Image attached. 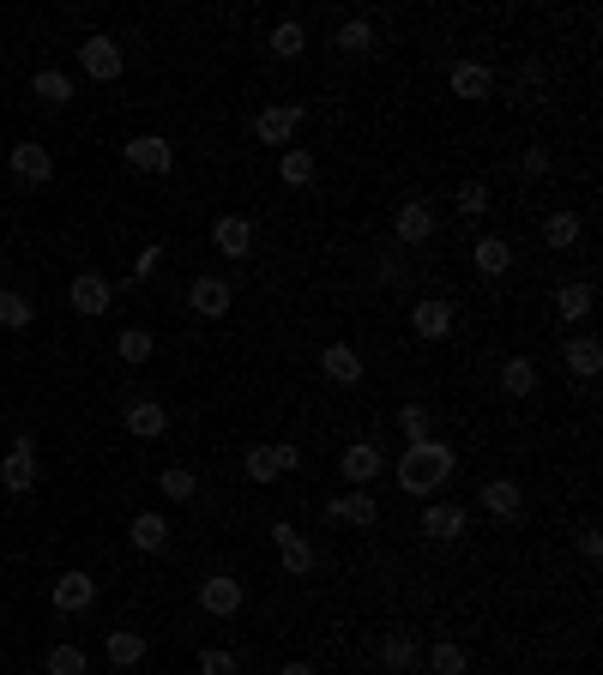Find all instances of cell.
<instances>
[{"instance_id": "d6986e66", "label": "cell", "mask_w": 603, "mask_h": 675, "mask_svg": "<svg viewBox=\"0 0 603 675\" xmlns=\"http://www.w3.org/2000/svg\"><path fill=\"white\" fill-rule=\"evenodd\" d=\"M121 429H127L133 441H163V434H170V410H163L158 398H133L127 410H121Z\"/></svg>"}, {"instance_id": "6da1fadb", "label": "cell", "mask_w": 603, "mask_h": 675, "mask_svg": "<svg viewBox=\"0 0 603 675\" xmlns=\"http://www.w3.org/2000/svg\"><path fill=\"white\" fill-rule=\"evenodd\" d=\"M453 465H459V453L446 441H417V446H405V458L393 465V477H398V489L405 494H434L446 477H453Z\"/></svg>"}, {"instance_id": "f6af8a7d", "label": "cell", "mask_w": 603, "mask_h": 675, "mask_svg": "<svg viewBox=\"0 0 603 675\" xmlns=\"http://www.w3.org/2000/svg\"><path fill=\"white\" fill-rule=\"evenodd\" d=\"M579 555H586V561H598V555H603V537H598V525H579Z\"/></svg>"}, {"instance_id": "cb8c5ba5", "label": "cell", "mask_w": 603, "mask_h": 675, "mask_svg": "<svg viewBox=\"0 0 603 675\" xmlns=\"http://www.w3.org/2000/svg\"><path fill=\"white\" fill-rule=\"evenodd\" d=\"M562 368L574 380H598L603 375V344L598 338H562Z\"/></svg>"}, {"instance_id": "7bdbcfd3", "label": "cell", "mask_w": 603, "mask_h": 675, "mask_svg": "<svg viewBox=\"0 0 603 675\" xmlns=\"http://www.w3.org/2000/svg\"><path fill=\"white\" fill-rule=\"evenodd\" d=\"M459 211H465V218H483V211H489V187L483 182H465L459 187Z\"/></svg>"}, {"instance_id": "277c9868", "label": "cell", "mask_w": 603, "mask_h": 675, "mask_svg": "<svg viewBox=\"0 0 603 675\" xmlns=\"http://www.w3.org/2000/svg\"><path fill=\"white\" fill-rule=\"evenodd\" d=\"M0 489L7 494L37 489V434H13V446H7V458H0Z\"/></svg>"}, {"instance_id": "5bb4252c", "label": "cell", "mask_w": 603, "mask_h": 675, "mask_svg": "<svg viewBox=\"0 0 603 675\" xmlns=\"http://www.w3.org/2000/svg\"><path fill=\"white\" fill-rule=\"evenodd\" d=\"M465 531H471V506H459V501L422 506V537H429V543H453V537H465Z\"/></svg>"}, {"instance_id": "44dd1931", "label": "cell", "mask_w": 603, "mask_h": 675, "mask_svg": "<svg viewBox=\"0 0 603 675\" xmlns=\"http://www.w3.org/2000/svg\"><path fill=\"white\" fill-rule=\"evenodd\" d=\"M211 247H218L223 260H248L254 254V223L242 218V211H223V218L211 223Z\"/></svg>"}, {"instance_id": "7a4b0ae2", "label": "cell", "mask_w": 603, "mask_h": 675, "mask_svg": "<svg viewBox=\"0 0 603 675\" xmlns=\"http://www.w3.org/2000/svg\"><path fill=\"white\" fill-rule=\"evenodd\" d=\"M302 465V446L296 441H260L242 453V470H248V482H278L290 477V470Z\"/></svg>"}, {"instance_id": "e575fe53", "label": "cell", "mask_w": 603, "mask_h": 675, "mask_svg": "<svg viewBox=\"0 0 603 675\" xmlns=\"http://www.w3.org/2000/svg\"><path fill=\"white\" fill-rule=\"evenodd\" d=\"M471 670V658H465L459 639H434L429 646V675H465Z\"/></svg>"}, {"instance_id": "f546056e", "label": "cell", "mask_w": 603, "mask_h": 675, "mask_svg": "<svg viewBox=\"0 0 603 675\" xmlns=\"http://www.w3.org/2000/svg\"><path fill=\"white\" fill-rule=\"evenodd\" d=\"M127 537L139 555H158V549H170V519H163V513H133Z\"/></svg>"}, {"instance_id": "e0dca14e", "label": "cell", "mask_w": 603, "mask_h": 675, "mask_svg": "<svg viewBox=\"0 0 603 675\" xmlns=\"http://www.w3.org/2000/svg\"><path fill=\"white\" fill-rule=\"evenodd\" d=\"M66 302H73V314L97 320V314H109V302H115V284H109L103 272H79L73 284H66Z\"/></svg>"}, {"instance_id": "7c38bea8", "label": "cell", "mask_w": 603, "mask_h": 675, "mask_svg": "<svg viewBox=\"0 0 603 675\" xmlns=\"http://www.w3.org/2000/svg\"><path fill=\"white\" fill-rule=\"evenodd\" d=\"M374 519H381V506H374V494L368 489H344L327 501V525H350V531H374Z\"/></svg>"}, {"instance_id": "4dcf8cb0", "label": "cell", "mask_w": 603, "mask_h": 675, "mask_svg": "<svg viewBox=\"0 0 603 675\" xmlns=\"http://www.w3.org/2000/svg\"><path fill=\"white\" fill-rule=\"evenodd\" d=\"M315 175H320L315 151H302V145H290V151H278V182H284V187H308Z\"/></svg>"}, {"instance_id": "8d00e7d4", "label": "cell", "mask_w": 603, "mask_h": 675, "mask_svg": "<svg viewBox=\"0 0 603 675\" xmlns=\"http://www.w3.org/2000/svg\"><path fill=\"white\" fill-rule=\"evenodd\" d=\"M42 675H91V663H85L79 646H49V658H42Z\"/></svg>"}, {"instance_id": "603a6c76", "label": "cell", "mask_w": 603, "mask_h": 675, "mask_svg": "<svg viewBox=\"0 0 603 675\" xmlns=\"http://www.w3.org/2000/svg\"><path fill=\"white\" fill-rule=\"evenodd\" d=\"M453 320H459V314H453V302H441V296H422L417 308H410V332L429 338V344L453 332Z\"/></svg>"}, {"instance_id": "60d3db41", "label": "cell", "mask_w": 603, "mask_h": 675, "mask_svg": "<svg viewBox=\"0 0 603 675\" xmlns=\"http://www.w3.org/2000/svg\"><path fill=\"white\" fill-rule=\"evenodd\" d=\"M525 175V182H543V175H550V151H543V145H531V151H519V163H513Z\"/></svg>"}, {"instance_id": "30bf717a", "label": "cell", "mask_w": 603, "mask_h": 675, "mask_svg": "<svg viewBox=\"0 0 603 675\" xmlns=\"http://www.w3.org/2000/svg\"><path fill=\"white\" fill-rule=\"evenodd\" d=\"M242 603H248L242 579H230V573H206V579H199V610H206V615L230 622V615H242Z\"/></svg>"}, {"instance_id": "f35d334b", "label": "cell", "mask_w": 603, "mask_h": 675, "mask_svg": "<svg viewBox=\"0 0 603 675\" xmlns=\"http://www.w3.org/2000/svg\"><path fill=\"white\" fill-rule=\"evenodd\" d=\"M158 489L170 494V501H194V494H199V477H194V470H182V465H170V470L158 477Z\"/></svg>"}, {"instance_id": "4316f807", "label": "cell", "mask_w": 603, "mask_h": 675, "mask_svg": "<svg viewBox=\"0 0 603 675\" xmlns=\"http://www.w3.org/2000/svg\"><path fill=\"white\" fill-rule=\"evenodd\" d=\"M543 247H555V254L586 247V223H579V211H550V218H543Z\"/></svg>"}, {"instance_id": "484cf974", "label": "cell", "mask_w": 603, "mask_h": 675, "mask_svg": "<svg viewBox=\"0 0 603 675\" xmlns=\"http://www.w3.org/2000/svg\"><path fill=\"white\" fill-rule=\"evenodd\" d=\"M471 266L483 278H507L513 272V242H507V235H477V242H471Z\"/></svg>"}, {"instance_id": "74e56055", "label": "cell", "mask_w": 603, "mask_h": 675, "mask_svg": "<svg viewBox=\"0 0 603 675\" xmlns=\"http://www.w3.org/2000/svg\"><path fill=\"white\" fill-rule=\"evenodd\" d=\"M151 351H158V338L145 332V326H127V332L115 338V356H121V363H151Z\"/></svg>"}, {"instance_id": "8992f818", "label": "cell", "mask_w": 603, "mask_h": 675, "mask_svg": "<svg viewBox=\"0 0 603 675\" xmlns=\"http://www.w3.org/2000/svg\"><path fill=\"white\" fill-rule=\"evenodd\" d=\"M187 308H194L199 320H223V314L236 308V284L218 272H199L194 284H187Z\"/></svg>"}, {"instance_id": "f1b7e54d", "label": "cell", "mask_w": 603, "mask_h": 675, "mask_svg": "<svg viewBox=\"0 0 603 675\" xmlns=\"http://www.w3.org/2000/svg\"><path fill=\"white\" fill-rule=\"evenodd\" d=\"M145 651H151V646H145V634H139V627H115V634L103 639V658L115 663V670H139V663H145Z\"/></svg>"}, {"instance_id": "2e32d148", "label": "cell", "mask_w": 603, "mask_h": 675, "mask_svg": "<svg viewBox=\"0 0 603 675\" xmlns=\"http://www.w3.org/2000/svg\"><path fill=\"white\" fill-rule=\"evenodd\" d=\"M296 127H302V103H272V109H260V115H254V139L272 145V151H278V145L290 151Z\"/></svg>"}, {"instance_id": "9a60e30c", "label": "cell", "mask_w": 603, "mask_h": 675, "mask_svg": "<svg viewBox=\"0 0 603 675\" xmlns=\"http://www.w3.org/2000/svg\"><path fill=\"white\" fill-rule=\"evenodd\" d=\"M374 658H381L386 675H410L422 663V646H417V634H410V627H386L381 646H374Z\"/></svg>"}, {"instance_id": "5b68a950", "label": "cell", "mask_w": 603, "mask_h": 675, "mask_svg": "<svg viewBox=\"0 0 603 675\" xmlns=\"http://www.w3.org/2000/svg\"><path fill=\"white\" fill-rule=\"evenodd\" d=\"M434 230H441V218H434L429 194H410L405 206H398V218H393L398 247H429V242H434Z\"/></svg>"}, {"instance_id": "d6a6232c", "label": "cell", "mask_w": 603, "mask_h": 675, "mask_svg": "<svg viewBox=\"0 0 603 675\" xmlns=\"http://www.w3.org/2000/svg\"><path fill=\"white\" fill-rule=\"evenodd\" d=\"M30 97H37L42 109H66V103H73V78L54 73V66H42V73L30 78Z\"/></svg>"}, {"instance_id": "836d02e7", "label": "cell", "mask_w": 603, "mask_h": 675, "mask_svg": "<svg viewBox=\"0 0 603 675\" xmlns=\"http://www.w3.org/2000/svg\"><path fill=\"white\" fill-rule=\"evenodd\" d=\"M266 49H272L278 61H296V54L308 49V30H302V19H278L272 37H266Z\"/></svg>"}, {"instance_id": "7dc6e473", "label": "cell", "mask_w": 603, "mask_h": 675, "mask_svg": "<svg viewBox=\"0 0 603 675\" xmlns=\"http://www.w3.org/2000/svg\"><path fill=\"white\" fill-rule=\"evenodd\" d=\"M278 675H320V670H315V663H302V658H296V663H284Z\"/></svg>"}, {"instance_id": "ab89813d", "label": "cell", "mask_w": 603, "mask_h": 675, "mask_svg": "<svg viewBox=\"0 0 603 675\" xmlns=\"http://www.w3.org/2000/svg\"><path fill=\"white\" fill-rule=\"evenodd\" d=\"M398 429H405L410 446H417V441H434V434H429V410H422V404H405V410H398Z\"/></svg>"}, {"instance_id": "9c48e42d", "label": "cell", "mask_w": 603, "mask_h": 675, "mask_svg": "<svg viewBox=\"0 0 603 675\" xmlns=\"http://www.w3.org/2000/svg\"><path fill=\"white\" fill-rule=\"evenodd\" d=\"M7 169H13V182H19V187H30V194L54 182V157H49V145H37V139L13 145V157H7Z\"/></svg>"}, {"instance_id": "7402d4cb", "label": "cell", "mask_w": 603, "mask_h": 675, "mask_svg": "<svg viewBox=\"0 0 603 675\" xmlns=\"http://www.w3.org/2000/svg\"><path fill=\"white\" fill-rule=\"evenodd\" d=\"M332 49H339L344 61H368V54L381 49V37H374V19H344V25L332 30Z\"/></svg>"}, {"instance_id": "3957f363", "label": "cell", "mask_w": 603, "mask_h": 675, "mask_svg": "<svg viewBox=\"0 0 603 675\" xmlns=\"http://www.w3.org/2000/svg\"><path fill=\"white\" fill-rule=\"evenodd\" d=\"M79 66H85V78H97V85H109V78H121L127 73V49H121L109 30H91V37L79 42Z\"/></svg>"}, {"instance_id": "d590c367", "label": "cell", "mask_w": 603, "mask_h": 675, "mask_svg": "<svg viewBox=\"0 0 603 675\" xmlns=\"http://www.w3.org/2000/svg\"><path fill=\"white\" fill-rule=\"evenodd\" d=\"M30 320H37V308H30L25 290H0V326H7V332H25Z\"/></svg>"}, {"instance_id": "52a82bcc", "label": "cell", "mask_w": 603, "mask_h": 675, "mask_svg": "<svg viewBox=\"0 0 603 675\" xmlns=\"http://www.w3.org/2000/svg\"><path fill=\"white\" fill-rule=\"evenodd\" d=\"M49 603L61 615H85L97 603V579L85 567H66V573H54V585H49Z\"/></svg>"}, {"instance_id": "ffe728a7", "label": "cell", "mask_w": 603, "mask_h": 675, "mask_svg": "<svg viewBox=\"0 0 603 675\" xmlns=\"http://www.w3.org/2000/svg\"><path fill=\"white\" fill-rule=\"evenodd\" d=\"M386 470V453L374 441H356V446H344V458H339V477L350 482V489H368V482Z\"/></svg>"}, {"instance_id": "bcb514c9", "label": "cell", "mask_w": 603, "mask_h": 675, "mask_svg": "<svg viewBox=\"0 0 603 675\" xmlns=\"http://www.w3.org/2000/svg\"><path fill=\"white\" fill-rule=\"evenodd\" d=\"M374 278H381V284H398V260H393V254H381V260H374Z\"/></svg>"}, {"instance_id": "8fae6325", "label": "cell", "mask_w": 603, "mask_h": 675, "mask_svg": "<svg viewBox=\"0 0 603 675\" xmlns=\"http://www.w3.org/2000/svg\"><path fill=\"white\" fill-rule=\"evenodd\" d=\"M477 501H483V513L495 525H519L525 519V489L513 477H489L483 489H477Z\"/></svg>"}, {"instance_id": "83f0119b", "label": "cell", "mask_w": 603, "mask_h": 675, "mask_svg": "<svg viewBox=\"0 0 603 675\" xmlns=\"http://www.w3.org/2000/svg\"><path fill=\"white\" fill-rule=\"evenodd\" d=\"M591 308H598V290H591L586 278H574V284H555V314H562V326H579Z\"/></svg>"}, {"instance_id": "ba28073f", "label": "cell", "mask_w": 603, "mask_h": 675, "mask_svg": "<svg viewBox=\"0 0 603 675\" xmlns=\"http://www.w3.org/2000/svg\"><path fill=\"white\" fill-rule=\"evenodd\" d=\"M121 157H127V169H145V175H170L175 169V145L163 139V133H133V139L121 145Z\"/></svg>"}, {"instance_id": "1f68e13d", "label": "cell", "mask_w": 603, "mask_h": 675, "mask_svg": "<svg viewBox=\"0 0 603 675\" xmlns=\"http://www.w3.org/2000/svg\"><path fill=\"white\" fill-rule=\"evenodd\" d=\"M501 392H507V398H531V392H538V363H531V356H507V363H501Z\"/></svg>"}, {"instance_id": "4fadbf2b", "label": "cell", "mask_w": 603, "mask_h": 675, "mask_svg": "<svg viewBox=\"0 0 603 675\" xmlns=\"http://www.w3.org/2000/svg\"><path fill=\"white\" fill-rule=\"evenodd\" d=\"M320 375H327L332 386H362V380H368V363H362V351H356V344L332 338L327 351H320Z\"/></svg>"}, {"instance_id": "b9f144b4", "label": "cell", "mask_w": 603, "mask_h": 675, "mask_svg": "<svg viewBox=\"0 0 603 675\" xmlns=\"http://www.w3.org/2000/svg\"><path fill=\"white\" fill-rule=\"evenodd\" d=\"M199 675H242V663L230 658V651L211 646V651H199Z\"/></svg>"}, {"instance_id": "ac0fdd59", "label": "cell", "mask_w": 603, "mask_h": 675, "mask_svg": "<svg viewBox=\"0 0 603 675\" xmlns=\"http://www.w3.org/2000/svg\"><path fill=\"white\" fill-rule=\"evenodd\" d=\"M272 543H278V561H284L290 579H308V573H315V543H308L296 525L278 519V525H272Z\"/></svg>"}, {"instance_id": "d4e9b609", "label": "cell", "mask_w": 603, "mask_h": 675, "mask_svg": "<svg viewBox=\"0 0 603 675\" xmlns=\"http://www.w3.org/2000/svg\"><path fill=\"white\" fill-rule=\"evenodd\" d=\"M446 85H453V97H465V103H483V97L495 91V73H489L483 61H453Z\"/></svg>"}, {"instance_id": "ee69618b", "label": "cell", "mask_w": 603, "mask_h": 675, "mask_svg": "<svg viewBox=\"0 0 603 675\" xmlns=\"http://www.w3.org/2000/svg\"><path fill=\"white\" fill-rule=\"evenodd\" d=\"M519 91H525V103H543V66L538 61L519 66Z\"/></svg>"}]
</instances>
